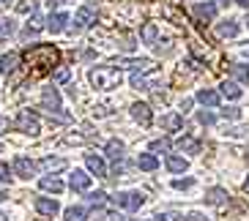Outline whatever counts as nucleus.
<instances>
[{"label":"nucleus","mask_w":249,"mask_h":221,"mask_svg":"<svg viewBox=\"0 0 249 221\" xmlns=\"http://www.w3.org/2000/svg\"><path fill=\"white\" fill-rule=\"evenodd\" d=\"M124 150H126V145L121 140H110V142H107V156H110L112 161H121V158H124Z\"/></svg>","instance_id":"f3484780"},{"label":"nucleus","mask_w":249,"mask_h":221,"mask_svg":"<svg viewBox=\"0 0 249 221\" xmlns=\"http://www.w3.org/2000/svg\"><path fill=\"white\" fill-rule=\"evenodd\" d=\"M0 221H8V219H6V216H3V213H0Z\"/></svg>","instance_id":"8fccbe9b"},{"label":"nucleus","mask_w":249,"mask_h":221,"mask_svg":"<svg viewBox=\"0 0 249 221\" xmlns=\"http://www.w3.org/2000/svg\"><path fill=\"white\" fill-rule=\"evenodd\" d=\"M151 150H154V153H167L170 142L167 140H154V142H151Z\"/></svg>","instance_id":"2f4dec72"},{"label":"nucleus","mask_w":249,"mask_h":221,"mask_svg":"<svg viewBox=\"0 0 249 221\" xmlns=\"http://www.w3.org/2000/svg\"><path fill=\"white\" fill-rule=\"evenodd\" d=\"M41 189H44V191H52V194H60V191H63V183H60L55 175H52V177L47 175V177H41Z\"/></svg>","instance_id":"4be33fe9"},{"label":"nucleus","mask_w":249,"mask_h":221,"mask_svg":"<svg viewBox=\"0 0 249 221\" xmlns=\"http://www.w3.org/2000/svg\"><path fill=\"white\" fill-rule=\"evenodd\" d=\"M227 3H230V0H219V6H227Z\"/></svg>","instance_id":"de8ad7c7"},{"label":"nucleus","mask_w":249,"mask_h":221,"mask_svg":"<svg viewBox=\"0 0 249 221\" xmlns=\"http://www.w3.org/2000/svg\"><path fill=\"white\" fill-rule=\"evenodd\" d=\"M222 96L227 98H241V88L233 85V82H222Z\"/></svg>","instance_id":"a878e982"},{"label":"nucleus","mask_w":249,"mask_h":221,"mask_svg":"<svg viewBox=\"0 0 249 221\" xmlns=\"http://www.w3.org/2000/svg\"><path fill=\"white\" fill-rule=\"evenodd\" d=\"M33 8H36V3H33V0H25V3H19V6H17V11H22V14H28V11H33Z\"/></svg>","instance_id":"e433bc0d"},{"label":"nucleus","mask_w":249,"mask_h":221,"mask_svg":"<svg viewBox=\"0 0 249 221\" xmlns=\"http://www.w3.org/2000/svg\"><path fill=\"white\" fill-rule=\"evenodd\" d=\"M85 216H88V210H85V207H69L66 213H63V219L66 221H85Z\"/></svg>","instance_id":"393cba45"},{"label":"nucleus","mask_w":249,"mask_h":221,"mask_svg":"<svg viewBox=\"0 0 249 221\" xmlns=\"http://www.w3.org/2000/svg\"><path fill=\"white\" fill-rule=\"evenodd\" d=\"M44 172H58V170H63L66 167V161L63 158H52V156H47V158H41V164H38Z\"/></svg>","instance_id":"aec40b11"},{"label":"nucleus","mask_w":249,"mask_h":221,"mask_svg":"<svg viewBox=\"0 0 249 221\" xmlns=\"http://www.w3.org/2000/svg\"><path fill=\"white\" fill-rule=\"evenodd\" d=\"M132 118L137 120V123H142V126H151L154 112H151V107H148V104H132Z\"/></svg>","instance_id":"9d476101"},{"label":"nucleus","mask_w":249,"mask_h":221,"mask_svg":"<svg viewBox=\"0 0 249 221\" xmlns=\"http://www.w3.org/2000/svg\"><path fill=\"white\" fill-rule=\"evenodd\" d=\"M85 167H88L96 177H107V167H104V161L99 158V156L88 153V156H85Z\"/></svg>","instance_id":"f8f14e48"},{"label":"nucleus","mask_w":249,"mask_h":221,"mask_svg":"<svg viewBox=\"0 0 249 221\" xmlns=\"http://www.w3.org/2000/svg\"><path fill=\"white\" fill-rule=\"evenodd\" d=\"M11 33H14V22H11L8 16H3V19H0V41H3V38H8Z\"/></svg>","instance_id":"c85d7f7f"},{"label":"nucleus","mask_w":249,"mask_h":221,"mask_svg":"<svg viewBox=\"0 0 249 221\" xmlns=\"http://www.w3.org/2000/svg\"><path fill=\"white\" fill-rule=\"evenodd\" d=\"M41 110L50 112V118L60 120V123H66L69 115L63 112V104H60V93L58 88H44V93H41Z\"/></svg>","instance_id":"7ed1b4c3"},{"label":"nucleus","mask_w":249,"mask_h":221,"mask_svg":"<svg viewBox=\"0 0 249 221\" xmlns=\"http://www.w3.org/2000/svg\"><path fill=\"white\" fill-rule=\"evenodd\" d=\"M69 77H71L69 66H55V68H52V79H55V82H69Z\"/></svg>","instance_id":"cd10ccee"},{"label":"nucleus","mask_w":249,"mask_h":221,"mask_svg":"<svg viewBox=\"0 0 249 221\" xmlns=\"http://www.w3.org/2000/svg\"><path fill=\"white\" fill-rule=\"evenodd\" d=\"M88 199H90V205H102L104 199H107V194H104V191H93Z\"/></svg>","instance_id":"f704fd0d"},{"label":"nucleus","mask_w":249,"mask_h":221,"mask_svg":"<svg viewBox=\"0 0 249 221\" xmlns=\"http://www.w3.org/2000/svg\"><path fill=\"white\" fill-rule=\"evenodd\" d=\"M161 123H164V128H170V131H178V128L183 126V118L181 115H167Z\"/></svg>","instance_id":"bb28decb"},{"label":"nucleus","mask_w":249,"mask_h":221,"mask_svg":"<svg viewBox=\"0 0 249 221\" xmlns=\"http://www.w3.org/2000/svg\"><path fill=\"white\" fill-rule=\"evenodd\" d=\"M25 60L28 66H33V77H41V74L52 71L60 60V49L52 44H36L25 49Z\"/></svg>","instance_id":"f257e3e1"},{"label":"nucleus","mask_w":249,"mask_h":221,"mask_svg":"<svg viewBox=\"0 0 249 221\" xmlns=\"http://www.w3.org/2000/svg\"><path fill=\"white\" fill-rule=\"evenodd\" d=\"M197 101L205 104V107H216L219 104V93L211 88H203V90H197Z\"/></svg>","instance_id":"dca6fc26"},{"label":"nucleus","mask_w":249,"mask_h":221,"mask_svg":"<svg viewBox=\"0 0 249 221\" xmlns=\"http://www.w3.org/2000/svg\"><path fill=\"white\" fill-rule=\"evenodd\" d=\"M66 22H69V14L66 11H58V14H50L47 28H50L52 33H60V30H66Z\"/></svg>","instance_id":"ddd939ff"},{"label":"nucleus","mask_w":249,"mask_h":221,"mask_svg":"<svg viewBox=\"0 0 249 221\" xmlns=\"http://www.w3.org/2000/svg\"><path fill=\"white\" fill-rule=\"evenodd\" d=\"M19 52H8V55H3L0 58V74H14L17 66H19Z\"/></svg>","instance_id":"9b49d317"},{"label":"nucleus","mask_w":249,"mask_h":221,"mask_svg":"<svg viewBox=\"0 0 249 221\" xmlns=\"http://www.w3.org/2000/svg\"><path fill=\"white\" fill-rule=\"evenodd\" d=\"M156 221H178V216L176 213H159V216H156Z\"/></svg>","instance_id":"ea45409f"},{"label":"nucleus","mask_w":249,"mask_h":221,"mask_svg":"<svg viewBox=\"0 0 249 221\" xmlns=\"http://www.w3.org/2000/svg\"><path fill=\"white\" fill-rule=\"evenodd\" d=\"M112 202H115V207H124V210H140L145 205V197L140 191H118Z\"/></svg>","instance_id":"39448f33"},{"label":"nucleus","mask_w":249,"mask_h":221,"mask_svg":"<svg viewBox=\"0 0 249 221\" xmlns=\"http://www.w3.org/2000/svg\"><path fill=\"white\" fill-rule=\"evenodd\" d=\"M11 128H17V131H22V134H30V137H36V134L41 131V120H38L36 112L19 110V115H17V120L11 123Z\"/></svg>","instance_id":"20e7f679"},{"label":"nucleus","mask_w":249,"mask_h":221,"mask_svg":"<svg viewBox=\"0 0 249 221\" xmlns=\"http://www.w3.org/2000/svg\"><path fill=\"white\" fill-rule=\"evenodd\" d=\"M96 221H124L121 213H107V210H99L96 213Z\"/></svg>","instance_id":"7c9ffc66"},{"label":"nucleus","mask_w":249,"mask_h":221,"mask_svg":"<svg viewBox=\"0 0 249 221\" xmlns=\"http://www.w3.org/2000/svg\"><path fill=\"white\" fill-rule=\"evenodd\" d=\"M186 221H208L203 213H197V210H192V213H186Z\"/></svg>","instance_id":"58836bf2"},{"label":"nucleus","mask_w":249,"mask_h":221,"mask_svg":"<svg viewBox=\"0 0 249 221\" xmlns=\"http://www.w3.org/2000/svg\"><path fill=\"white\" fill-rule=\"evenodd\" d=\"M38 30H41V19L33 16V19L28 22V28H25V36H33V33H38Z\"/></svg>","instance_id":"473e14b6"},{"label":"nucleus","mask_w":249,"mask_h":221,"mask_svg":"<svg viewBox=\"0 0 249 221\" xmlns=\"http://www.w3.org/2000/svg\"><path fill=\"white\" fill-rule=\"evenodd\" d=\"M216 33H219L222 38H233V36H238V25L235 22H222V25H216Z\"/></svg>","instance_id":"5701e85b"},{"label":"nucleus","mask_w":249,"mask_h":221,"mask_svg":"<svg viewBox=\"0 0 249 221\" xmlns=\"http://www.w3.org/2000/svg\"><path fill=\"white\" fill-rule=\"evenodd\" d=\"M192 183H195V180H192V177H186V180H176L173 186H176V189H189Z\"/></svg>","instance_id":"a19ab883"},{"label":"nucleus","mask_w":249,"mask_h":221,"mask_svg":"<svg viewBox=\"0 0 249 221\" xmlns=\"http://www.w3.org/2000/svg\"><path fill=\"white\" fill-rule=\"evenodd\" d=\"M3 199H8V194L3 191V189H0V202H3Z\"/></svg>","instance_id":"a18cd8bd"},{"label":"nucleus","mask_w":249,"mask_h":221,"mask_svg":"<svg viewBox=\"0 0 249 221\" xmlns=\"http://www.w3.org/2000/svg\"><path fill=\"white\" fill-rule=\"evenodd\" d=\"M195 16L203 19V22H211L213 16H216V6H213V3H197V6H195Z\"/></svg>","instance_id":"4468645a"},{"label":"nucleus","mask_w":249,"mask_h":221,"mask_svg":"<svg viewBox=\"0 0 249 221\" xmlns=\"http://www.w3.org/2000/svg\"><path fill=\"white\" fill-rule=\"evenodd\" d=\"M244 189H247V191H249V177H247V183H244Z\"/></svg>","instance_id":"09e8293b"},{"label":"nucleus","mask_w":249,"mask_h":221,"mask_svg":"<svg viewBox=\"0 0 249 221\" xmlns=\"http://www.w3.org/2000/svg\"><path fill=\"white\" fill-rule=\"evenodd\" d=\"M137 167H140V170H145V172H154L156 167H159V161H156L154 153H142V156L137 158Z\"/></svg>","instance_id":"412c9836"},{"label":"nucleus","mask_w":249,"mask_h":221,"mask_svg":"<svg viewBox=\"0 0 249 221\" xmlns=\"http://www.w3.org/2000/svg\"><path fill=\"white\" fill-rule=\"evenodd\" d=\"M36 170H38V164H33L28 156H17V158H14V175L30 180V177L36 175Z\"/></svg>","instance_id":"0eeeda50"},{"label":"nucleus","mask_w":249,"mask_h":221,"mask_svg":"<svg viewBox=\"0 0 249 221\" xmlns=\"http://www.w3.org/2000/svg\"><path fill=\"white\" fill-rule=\"evenodd\" d=\"M33 205H36V210L41 216H47V219H52V216L60 210L58 202H55V199H47V197H36V202H33Z\"/></svg>","instance_id":"1a4fd4ad"},{"label":"nucleus","mask_w":249,"mask_h":221,"mask_svg":"<svg viewBox=\"0 0 249 221\" xmlns=\"http://www.w3.org/2000/svg\"><path fill=\"white\" fill-rule=\"evenodd\" d=\"M197 120H200L203 126H213V120H216V118H213L211 112H200V115H197Z\"/></svg>","instance_id":"c9c22d12"},{"label":"nucleus","mask_w":249,"mask_h":221,"mask_svg":"<svg viewBox=\"0 0 249 221\" xmlns=\"http://www.w3.org/2000/svg\"><path fill=\"white\" fill-rule=\"evenodd\" d=\"M156 36H159V28H156L154 22H145V25H142V30H140V38H142L145 44H154Z\"/></svg>","instance_id":"6ab92c4d"},{"label":"nucleus","mask_w":249,"mask_h":221,"mask_svg":"<svg viewBox=\"0 0 249 221\" xmlns=\"http://www.w3.org/2000/svg\"><path fill=\"white\" fill-rule=\"evenodd\" d=\"M63 0H50V8H55V6H60Z\"/></svg>","instance_id":"37998d69"},{"label":"nucleus","mask_w":249,"mask_h":221,"mask_svg":"<svg viewBox=\"0 0 249 221\" xmlns=\"http://www.w3.org/2000/svg\"><path fill=\"white\" fill-rule=\"evenodd\" d=\"M230 74L238 82H249V68H244V66H230Z\"/></svg>","instance_id":"c756f323"},{"label":"nucleus","mask_w":249,"mask_h":221,"mask_svg":"<svg viewBox=\"0 0 249 221\" xmlns=\"http://www.w3.org/2000/svg\"><path fill=\"white\" fill-rule=\"evenodd\" d=\"M8 3H11V0H0V8H6Z\"/></svg>","instance_id":"49530a36"},{"label":"nucleus","mask_w":249,"mask_h":221,"mask_svg":"<svg viewBox=\"0 0 249 221\" xmlns=\"http://www.w3.org/2000/svg\"><path fill=\"white\" fill-rule=\"evenodd\" d=\"M205 199H208L211 205H216V207H225L227 202H230V197H227L225 189H211V191L205 194Z\"/></svg>","instance_id":"2eb2a0df"},{"label":"nucleus","mask_w":249,"mask_h":221,"mask_svg":"<svg viewBox=\"0 0 249 221\" xmlns=\"http://www.w3.org/2000/svg\"><path fill=\"white\" fill-rule=\"evenodd\" d=\"M178 147L186 150V153H200V142L192 140V137H181V140H178Z\"/></svg>","instance_id":"b1692460"},{"label":"nucleus","mask_w":249,"mask_h":221,"mask_svg":"<svg viewBox=\"0 0 249 221\" xmlns=\"http://www.w3.org/2000/svg\"><path fill=\"white\" fill-rule=\"evenodd\" d=\"M8 128H11V120H8L6 115H0V134H6Z\"/></svg>","instance_id":"4c0bfd02"},{"label":"nucleus","mask_w":249,"mask_h":221,"mask_svg":"<svg viewBox=\"0 0 249 221\" xmlns=\"http://www.w3.org/2000/svg\"><path fill=\"white\" fill-rule=\"evenodd\" d=\"M186 167H189L186 158H181V156H176V153L167 156V170L170 172H186Z\"/></svg>","instance_id":"a211bd4d"},{"label":"nucleus","mask_w":249,"mask_h":221,"mask_svg":"<svg viewBox=\"0 0 249 221\" xmlns=\"http://www.w3.org/2000/svg\"><path fill=\"white\" fill-rule=\"evenodd\" d=\"M225 118H241V112L238 110H225Z\"/></svg>","instance_id":"79ce46f5"},{"label":"nucleus","mask_w":249,"mask_h":221,"mask_svg":"<svg viewBox=\"0 0 249 221\" xmlns=\"http://www.w3.org/2000/svg\"><path fill=\"white\" fill-rule=\"evenodd\" d=\"M88 79L96 90H112L121 85V68L112 66V63L110 66H96V68H90Z\"/></svg>","instance_id":"f03ea898"},{"label":"nucleus","mask_w":249,"mask_h":221,"mask_svg":"<svg viewBox=\"0 0 249 221\" xmlns=\"http://www.w3.org/2000/svg\"><path fill=\"white\" fill-rule=\"evenodd\" d=\"M238 6H244V8H249V0H235Z\"/></svg>","instance_id":"c03bdc74"},{"label":"nucleus","mask_w":249,"mask_h":221,"mask_svg":"<svg viewBox=\"0 0 249 221\" xmlns=\"http://www.w3.org/2000/svg\"><path fill=\"white\" fill-rule=\"evenodd\" d=\"M69 186H71V191H88L90 189V175L82 170H74L71 177H69Z\"/></svg>","instance_id":"6e6552de"},{"label":"nucleus","mask_w":249,"mask_h":221,"mask_svg":"<svg viewBox=\"0 0 249 221\" xmlns=\"http://www.w3.org/2000/svg\"><path fill=\"white\" fill-rule=\"evenodd\" d=\"M90 22H96V8H93V3H85V6L74 14V30H85Z\"/></svg>","instance_id":"423d86ee"},{"label":"nucleus","mask_w":249,"mask_h":221,"mask_svg":"<svg viewBox=\"0 0 249 221\" xmlns=\"http://www.w3.org/2000/svg\"><path fill=\"white\" fill-rule=\"evenodd\" d=\"M36 221H50V219H36Z\"/></svg>","instance_id":"3c124183"},{"label":"nucleus","mask_w":249,"mask_h":221,"mask_svg":"<svg viewBox=\"0 0 249 221\" xmlns=\"http://www.w3.org/2000/svg\"><path fill=\"white\" fill-rule=\"evenodd\" d=\"M247 25H249V14H247Z\"/></svg>","instance_id":"603ef678"},{"label":"nucleus","mask_w":249,"mask_h":221,"mask_svg":"<svg viewBox=\"0 0 249 221\" xmlns=\"http://www.w3.org/2000/svg\"><path fill=\"white\" fill-rule=\"evenodd\" d=\"M0 183H11V170H8V164L0 161Z\"/></svg>","instance_id":"72a5a7b5"}]
</instances>
